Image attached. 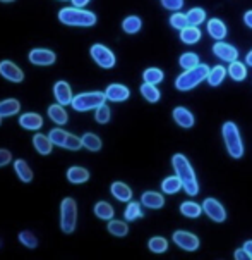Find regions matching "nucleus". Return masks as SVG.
<instances>
[{"mask_svg":"<svg viewBox=\"0 0 252 260\" xmlns=\"http://www.w3.org/2000/svg\"><path fill=\"white\" fill-rule=\"evenodd\" d=\"M143 29V21L139 16H127L122 21V31L125 35H136Z\"/></svg>","mask_w":252,"mask_h":260,"instance_id":"obj_28","label":"nucleus"},{"mask_svg":"<svg viewBox=\"0 0 252 260\" xmlns=\"http://www.w3.org/2000/svg\"><path fill=\"white\" fill-rule=\"evenodd\" d=\"M19 126L28 131H38L43 126V117L36 112H24L19 117Z\"/></svg>","mask_w":252,"mask_h":260,"instance_id":"obj_16","label":"nucleus"},{"mask_svg":"<svg viewBox=\"0 0 252 260\" xmlns=\"http://www.w3.org/2000/svg\"><path fill=\"white\" fill-rule=\"evenodd\" d=\"M105 95H107V100H110V102H125L131 96V90L125 85H120V83H112V85L107 86Z\"/></svg>","mask_w":252,"mask_h":260,"instance_id":"obj_13","label":"nucleus"},{"mask_svg":"<svg viewBox=\"0 0 252 260\" xmlns=\"http://www.w3.org/2000/svg\"><path fill=\"white\" fill-rule=\"evenodd\" d=\"M72 2V6L74 7H79V9H82V7H86L88 4L91 2V0H70Z\"/></svg>","mask_w":252,"mask_h":260,"instance_id":"obj_49","label":"nucleus"},{"mask_svg":"<svg viewBox=\"0 0 252 260\" xmlns=\"http://www.w3.org/2000/svg\"><path fill=\"white\" fill-rule=\"evenodd\" d=\"M209 71H211V69L207 68L206 64H199V66H196V68H192V69H185L180 76H177L175 88L179 91L192 90V88L201 85L204 79H207V76H209Z\"/></svg>","mask_w":252,"mask_h":260,"instance_id":"obj_3","label":"nucleus"},{"mask_svg":"<svg viewBox=\"0 0 252 260\" xmlns=\"http://www.w3.org/2000/svg\"><path fill=\"white\" fill-rule=\"evenodd\" d=\"M2 121H4V117H2V116H0V126H2Z\"/></svg>","mask_w":252,"mask_h":260,"instance_id":"obj_54","label":"nucleus"},{"mask_svg":"<svg viewBox=\"0 0 252 260\" xmlns=\"http://www.w3.org/2000/svg\"><path fill=\"white\" fill-rule=\"evenodd\" d=\"M161 6L166 9V11L177 12L184 7V0H161Z\"/></svg>","mask_w":252,"mask_h":260,"instance_id":"obj_45","label":"nucleus"},{"mask_svg":"<svg viewBox=\"0 0 252 260\" xmlns=\"http://www.w3.org/2000/svg\"><path fill=\"white\" fill-rule=\"evenodd\" d=\"M65 176H67V181L70 184H82V183H88L91 178L90 171L86 169V167H81V166H72L67 169V173H65Z\"/></svg>","mask_w":252,"mask_h":260,"instance_id":"obj_17","label":"nucleus"},{"mask_svg":"<svg viewBox=\"0 0 252 260\" xmlns=\"http://www.w3.org/2000/svg\"><path fill=\"white\" fill-rule=\"evenodd\" d=\"M47 114H48V117L59 126L65 124V122L69 121V114L65 111L64 105H60V104H52L50 107L47 109Z\"/></svg>","mask_w":252,"mask_h":260,"instance_id":"obj_23","label":"nucleus"},{"mask_svg":"<svg viewBox=\"0 0 252 260\" xmlns=\"http://www.w3.org/2000/svg\"><path fill=\"white\" fill-rule=\"evenodd\" d=\"M54 96H55L57 104L64 105V107L65 105H70L72 104V99H74L72 88H70L67 81H57L54 85Z\"/></svg>","mask_w":252,"mask_h":260,"instance_id":"obj_14","label":"nucleus"},{"mask_svg":"<svg viewBox=\"0 0 252 260\" xmlns=\"http://www.w3.org/2000/svg\"><path fill=\"white\" fill-rule=\"evenodd\" d=\"M228 76L232 78L233 81H244V79L247 78V64L238 62V59L233 60V62H230Z\"/></svg>","mask_w":252,"mask_h":260,"instance_id":"obj_31","label":"nucleus"},{"mask_svg":"<svg viewBox=\"0 0 252 260\" xmlns=\"http://www.w3.org/2000/svg\"><path fill=\"white\" fill-rule=\"evenodd\" d=\"M90 55L101 69H112L117 64V57L107 45L103 43H93L90 48Z\"/></svg>","mask_w":252,"mask_h":260,"instance_id":"obj_7","label":"nucleus"},{"mask_svg":"<svg viewBox=\"0 0 252 260\" xmlns=\"http://www.w3.org/2000/svg\"><path fill=\"white\" fill-rule=\"evenodd\" d=\"M0 76L11 83H23L24 71L12 60H0Z\"/></svg>","mask_w":252,"mask_h":260,"instance_id":"obj_10","label":"nucleus"},{"mask_svg":"<svg viewBox=\"0 0 252 260\" xmlns=\"http://www.w3.org/2000/svg\"><path fill=\"white\" fill-rule=\"evenodd\" d=\"M77 226V202L72 197H65L60 202V231L72 235Z\"/></svg>","mask_w":252,"mask_h":260,"instance_id":"obj_5","label":"nucleus"},{"mask_svg":"<svg viewBox=\"0 0 252 260\" xmlns=\"http://www.w3.org/2000/svg\"><path fill=\"white\" fill-rule=\"evenodd\" d=\"M245 64H247V66H250V68H252V50L245 55Z\"/></svg>","mask_w":252,"mask_h":260,"instance_id":"obj_51","label":"nucleus"},{"mask_svg":"<svg viewBox=\"0 0 252 260\" xmlns=\"http://www.w3.org/2000/svg\"><path fill=\"white\" fill-rule=\"evenodd\" d=\"M81 142H82V147L86 150H90V152H100L101 147H103L101 138L95 133H84L81 136Z\"/></svg>","mask_w":252,"mask_h":260,"instance_id":"obj_32","label":"nucleus"},{"mask_svg":"<svg viewBox=\"0 0 252 260\" xmlns=\"http://www.w3.org/2000/svg\"><path fill=\"white\" fill-rule=\"evenodd\" d=\"M213 54L215 57H218L220 60H223V62H233V60L238 59V50L233 45H230V43H225L223 40H220V42H216L213 45Z\"/></svg>","mask_w":252,"mask_h":260,"instance_id":"obj_12","label":"nucleus"},{"mask_svg":"<svg viewBox=\"0 0 252 260\" xmlns=\"http://www.w3.org/2000/svg\"><path fill=\"white\" fill-rule=\"evenodd\" d=\"M170 26L174 29H179V31H182L184 28H187L189 26V21H187V14H182V12H174V14L170 16Z\"/></svg>","mask_w":252,"mask_h":260,"instance_id":"obj_42","label":"nucleus"},{"mask_svg":"<svg viewBox=\"0 0 252 260\" xmlns=\"http://www.w3.org/2000/svg\"><path fill=\"white\" fill-rule=\"evenodd\" d=\"M29 62L33 66H39V68H47V66H54L57 62V54L50 48H31L28 54Z\"/></svg>","mask_w":252,"mask_h":260,"instance_id":"obj_8","label":"nucleus"},{"mask_svg":"<svg viewBox=\"0 0 252 260\" xmlns=\"http://www.w3.org/2000/svg\"><path fill=\"white\" fill-rule=\"evenodd\" d=\"M179 64L182 69H192L196 68V66H199L201 62H199V55L194 54V52H185V54H182L179 57Z\"/></svg>","mask_w":252,"mask_h":260,"instance_id":"obj_39","label":"nucleus"},{"mask_svg":"<svg viewBox=\"0 0 252 260\" xmlns=\"http://www.w3.org/2000/svg\"><path fill=\"white\" fill-rule=\"evenodd\" d=\"M59 21L65 26H79V28H91L96 24L98 17L95 12L79 7H64L59 11Z\"/></svg>","mask_w":252,"mask_h":260,"instance_id":"obj_2","label":"nucleus"},{"mask_svg":"<svg viewBox=\"0 0 252 260\" xmlns=\"http://www.w3.org/2000/svg\"><path fill=\"white\" fill-rule=\"evenodd\" d=\"M67 135L69 133H65V129H62V127H54V129L48 133V136H50V140H52V143L57 145V147H62V148L65 147V140H67Z\"/></svg>","mask_w":252,"mask_h":260,"instance_id":"obj_43","label":"nucleus"},{"mask_svg":"<svg viewBox=\"0 0 252 260\" xmlns=\"http://www.w3.org/2000/svg\"><path fill=\"white\" fill-rule=\"evenodd\" d=\"M172 167H174L175 174L180 178L184 186V191L187 193L189 197H196L199 193V183L196 178V173H194L191 162L187 160V157L182 155V153H175L172 157Z\"/></svg>","mask_w":252,"mask_h":260,"instance_id":"obj_1","label":"nucleus"},{"mask_svg":"<svg viewBox=\"0 0 252 260\" xmlns=\"http://www.w3.org/2000/svg\"><path fill=\"white\" fill-rule=\"evenodd\" d=\"M244 248H245V252L250 255V258H252V240H249V241H245L244 243Z\"/></svg>","mask_w":252,"mask_h":260,"instance_id":"obj_50","label":"nucleus"},{"mask_svg":"<svg viewBox=\"0 0 252 260\" xmlns=\"http://www.w3.org/2000/svg\"><path fill=\"white\" fill-rule=\"evenodd\" d=\"M107 102L105 91H86V93H77L72 99V109L76 112H88L93 109L100 107L101 104Z\"/></svg>","mask_w":252,"mask_h":260,"instance_id":"obj_6","label":"nucleus"},{"mask_svg":"<svg viewBox=\"0 0 252 260\" xmlns=\"http://www.w3.org/2000/svg\"><path fill=\"white\" fill-rule=\"evenodd\" d=\"M182 181H180L179 176H168L161 181V191L166 193V195H175V193H179L180 189H182Z\"/></svg>","mask_w":252,"mask_h":260,"instance_id":"obj_27","label":"nucleus"},{"mask_svg":"<svg viewBox=\"0 0 252 260\" xmlns=\"http://www.w3.org/2000/svg\"><path fill=\"white\" fill-rule=\"evenodd\" d=\"M19 112H21V102L17 99L0 100V116H2V117L17 116Z\"/></svg>","mask_w":252,"mask_h":260,"instance_id":"obj_24","label":"nucleus"},{"mask_svg":"<svg viewBox=\"0 0 252 260\" xmlns=\"http://www.w3.org/2000/svg\"><path fill=\"white\" fill-rule=\"evenodd\" d=\"M207 33H209V37L215 38L216 42L225 40V37H227V33H228L227 24H225L222 19H218V17H213V19L207 21Z\"/></svg>","mask_w":252,"mask_h":260,"instance_id":"obj_19","label":"nucleus"},{"mask_svg":"<svg viewBox=\"0 0 252 260\" xmlns=\"http://www.w3.org/2000/svg\"><path fill=\"white\" fill-rule=\"evenodd\" d=\"M201 29H199V26H191L189 24L187 28H184L182 31H180V40H182V43L185 45H194V43H197L199 40H201Z\"/></svg>","mask_w":252,"mask_h":260,"instance_id":"obj_26","label":"nucleus"},{"mask_svg":"<svg viewBox=\"0 0 252 260\" xmlns=\"http://www.w3.org/2000/svg\"><path fill=\"white\" fill-rule=\"evenodd\" d=\"M14 173L17 174V178H19L21 183L28 184L34 179L33 169H31V166L24 160V158H16L14 160Z\"/></svg>","mask_w":252,"mask_h":260,"instance_id":"obj_18","label":"nucleus"},{"mask_svg":"<svg viewBox=\"0 0 252 260\" xmlns=\"http://www.w3.org/2000/svg\"><path fill=\"white\" fill-rule=\"evenodd\" d=\"M235 258L237 260H250V255L245 252V248L242 246V248L235 250Z\"/></svg>","mask_w":252,"mask_h":260,"instance_id":"obj_47","label":"nucleus"},{"mask_svg":"<svg viewBox=\"0 0 252 260\" xmlns=\"http://www.w3.org/2000/svg\"><path fill=\"white\" fill-rule=\"evenodd\" d=\"M172 116H174V121L180 127H184V129H191L194 126V122H196L194 114L185 107H175L174 112H172Z\"/></svg>","mask_w":252,"mask_h":260,"instance_id":"obj_15","label":"nucleus"},{"mask_svg":"<svg viewBox=\"0 0 252 260\" xmlns=\"http://www.w3.org/2000/svg\"><path fill=\"white\" fill-rule=\"evenodd\" d=\"M163 78H165V74L158 68H148V69H144V73H143L144 83H149V85H160L163 81Z\"/></svg>","mask_w":252,"mask_h":260,"instance_id":"obj_37","label":"nucleus"},{"mask_svg":"<svg viewBox=\"0 0 252 260\" xmlns=\"http://www.w3.org/2000/svg\"><path fill=\"white\" fill-rule=\"evenodd\" d=\"M172 240L175 241L177 246H180L182 250H187V252H196L199 248V238L189 231H175Z\"/></svg>","mask_w":252,"mask_h":260,"instance_id":"obj_11","label":"nucleus"},{"mask_svg":"<svg viewBox=\"0 0 252 260\" xmlns=\"http://www.w3.org/2000/svg\"><path fill=\"white\" fill-rule=\"evenodd\" d=\"M202 212L215 222H225V219H227V210L216 198H206L202 202Z\"/></svg>","mask_w":252,"mask_h":260,"instance_id":"obj_9","label":"nucleus"},{"mask_svg":"<svg viewBox=\"0 0 252 260\" xmlns=\"http://www.w3.org/2000/svg\"><path fill=\"white\" fill-rule=\"evenodd\" d=\"M33 147L39 153V155H50L52 148H54V143H52L50 136L36 133V135L33 136Z\"/></svg>","mask_w":252,"mask_h":260,"instance_id":"obj_22","label":"nucleus"},{"mask_svg":"<svg viewBox=\"0 0 252 260\" xmlns=\"http://www.w3.org/2000/svg\"><path fill=\"white\" fill-rule=\"evenodd\" d=\"M180 212H182V215H185V217L197 219L199 215L202 214V205H199V204H196V202H192V200H187V202H184V204L180 205Z\"/></svg>","mask_w":252,"mask_h":260,"instance_id":"obj_35","label":"nucleus"},{"mask_svg":"<svg viewBox=\"0 0 252 260\" xmlns=\"http://www.w3.org/2000/svg\"><path fill=\"white\" fill-rule=\"evenodd\" d=\"M17 240H19L21 245L26 246V248H29V250L38 248V245H39L38 236L34 235L33 231H29V229H24V231H21L19 235H17Z\"/></svg>","mask_w":252,"mask_h":260,"instance_id":"obj_33","label":"nucleus"},{"mask_svg":"<svg viewBox=\"0 0 252 260\" xmlns=\"http://www.w3.org/2000/svg\"><path fill=\"white\" fill-rule=\"evenodd\" d=\"M93 212H95L96 217L101 219V221H110V219H113V215H115V209L108 204V202L100 200V202H96L95 207H93Z\"/></svg>","mask_w":252,"mask_h":260,"instance_id":"obj_25","label":"nucleus"},{"mask_svg":"<svg viewBox=\"0 0 252 260\" xmlns=\"http://www.w3.org/2000/svg\"><path fill=\"white\" fill-rule=\"evenodd\" d=\"M110 119H112V111H110L107 104H101L100 107L95 109V121L98 124H107V122H110Z\"/></svg>","mask_w":252,"mask_h":260,"instance_id":"obj_41","label":"nucleus"},{"mask_svg":"<svg viewBox=\"0 0 252 260\" xmlns=\"http://www.w3.org/2000/svg\"><path fill=\"white\" fill-rule=\"evenodd\" d=\"M222 135H223V142L227 147L228 155L232 158H242L244 157V142H242L240 131L235 122L227 121L222 126Z\"/></svg>","mask_w":252,"mask_h":260,"instance_id":"obj_4","label":"nucleus"},{"mask_svg":"<svg viewBox=\"0 0 252 260\" xmlns=\"http://www.w3.org/2000/svg\"><path fill=\"white\" fill-rule=\"evenodd\" d=\"M141 204L148 209H153V210H158L165 205V198H163L161 193H156V191H144L141 195Z\"/></svg>","mask_w":252,"mask_h":260,"instance_id":"obj_21","label":"nucleus"},{"mask_svg":"<svg viewBox=\"0 0 252 260\" xmlns=\"http://www.w3.org/2000/svg\"><path fill=\"white\" fill-rule=\"evenodd\" d=\"M11 160H12V153H11V150H7V148H0V169L2 167H6L11 164Z\"/></svg>","mask_w":252,"mask_h":260,"instance_id":"obj_46","label":"nucleus"},{"mask_svg":"<svg viewBox=\"0 0 252 260\" xmlns=\"http://www.w3.org/2000/svg\"><path fill=\"white\" fill-rule=\"evenodd\" d=\"M64 148L70 150V152H77L79 148H82L81 138L76 136V135H67V140H65V147Z\"/></svg>","mask_w":252,"mask_h":260,"instance_id":"obj_44","label":"nucleus"},{"mask_svg":"<svg viewBox=\"0 0 252 260\" xmlns=\"http://www.w3.org/2000/svg\"><path fill=\"white\" fill-rule=\"evenodd\" d=\"M123 217H125L127 222H132L136 219L143 217V209H141V204L139 202H127V207L123 210Z\"/></svg>","mask_w":252,"mask_h":260,"instance_id":"obj_36","label":"nucleus"},{"mask_svg":"<svg viewBox=\"0 0 252 260\" xmlns=\"http://www.w3.org/2000/svg\"><path fill=\"white\" fill-rule=\"evenodd\" d=\"M2 4H12V2H16V0H0Z\"/></svg>","mask_w":252,"mask_h":260,"instance_id":"obj_52","label":"nucleus"},{"mask_svg":"<svg viewBox=\"0 0 252 260\" xmlns=\"http://www.w3.org/2000/svg\"><path fill=\"white\" fill-rule=\"evenodd\" d=\"M148 248L151 250L153 253H165L168 250V241L163 236H153L151 240L148 241Z\"/></svg>","mask_w":252,"mask_h":260,"instance_id":"obj_40","label":"nucleus"},{"mask_svg":"<svg viewBox=\"0 0 252 260\" xmlns=\"http://www.w3.org/2000/svg\"><path fill=\"white\" fill-rule=\"evenodd\" d=\"M139 91H141V95H143V99L146 100V102H149V104H156V102H160V99H161V93H160V90L156 88V85L143 83L141 88H139Z\"/></svg>","mask_w":252,"mask_h":260,"instance_id":"obj_29","label":"nucleus"},{"mask_svg":"<svg viewBox=\"0 0 252 260\" xmlns=\"http://www.w3.org/2000/svg\"><path fill=\"white\" fill-rule=\"evenodd\" d=\"M244 23H245L247 28L252 29V9H250V11H247L245 14H244Z\"/></svg>","mask_w":252,"mask_h":260,"instance_id":"obj_48","label":"nucleus"},{"mask_svg":"<svg viewBox=\"0 0 252 260\" xmlns=\"http://www.w3.org/2000/svg\"><path fill=\"white\" fill-rule=\"evenodd\" d=\"M107 229H108L110 235L117 236V238H123V236H127V233H129V226H127V222L117 221V219H110Z\"/></svg>","mask_w":252,"mask_h":260,"instance_id":"obj_34","label":"nucleus"},{"mask_svg":"<svg viewBox=\"0 0 252 260\" xmlns=\"http://www.w3.org/2000/svg\"><path fill=\"white\" fill-rule=\"evenodd\" d=\"M227 74H228V69H225L223 66H215L213 69L209 71V76H207V85L209 86H213V88H216V86H220L222 83L225 81V78H227Z\"/></svg>","mask_w":252,"mask_h":260,"instance_id":"obj_30","label":"nucleus"},{"mask_svg":"<svg viewBox=\"0 0 252 260\" xmlns=\"http://www.w3.org/2000/svg\"><path fill=\"white\" fill-rule=\"evenodd\" d=\"M2 246H4V240L0 238V248H2Z\"/></svg>","mask_w":252,"mask_h":260,"instance_id":"obj_53","label":"nucleus"},{"mask_svg":"<svg viewBox=\"0 0 252 260\" xmlns=\"http://www.w3.org/2000/svg\"><path fill=\"white\" fill-rule=\"evenodd\" d=\"M187 21L191 26H199L206 21V11L201 7H192L191 11L187 12Z\"/></svg>","mask_w":252,"mask_h":260,"instance_id":"obj_38","label":"nucleus"},{"mask_svg":"<svg viewBox=\"0 0 252 260\" xmlns=\"http://www.w3.org/2000/svg\"><path fill=\"white\" fill-rule=\"evenodd\" d=\"M110 193H112L115 200H118V202H131L132 200L131 186H127V184L122 181H113L112 186H110Z\"/></svg>","mask_w":252,"mask_h":260,"instance_id":"obj_20","label":"nucleus"}]
</instances>
